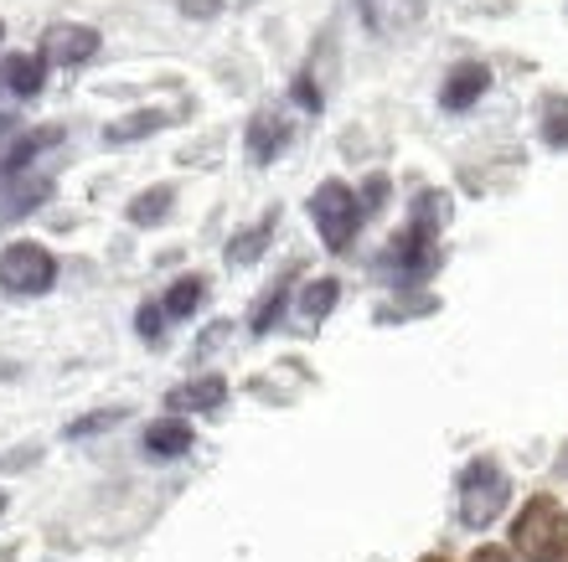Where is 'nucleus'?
Masks as SVG:
<instances>
[{
  "label": "nucleus",
  "mask_w": 568,
  "mask_h": 562,
  "mask_svg": "<svg viewBox=\"0 0 568 562\" xmlns=\"http://www.w3.org/2000/svg\"><path fill=\"white\" fill-rule=\"evenodd\" d=\"M511 552L523 562H568V511L554 495H532L511 521Z\"/></svg>",
  "instance_id": "f257e3e1"
},
{
  "label": "nucleus",
  "mask_w": 568,
  "mask_h": 562,
  "mask_svg": "<svg viewBox=\"0 0 568 562\" xmlns=\"http://www.w3.org/2000/svg\"><path fill=\"white\" fill-rule=\"evenodd\" d=\"M511 501V480L496 459H470L460 470V521L470 532H486Z\"/></svg>",
  "instance_id": "f03ea898"
},
{
  "label": "nucleus",
  "mask_w": 568,
  "mask_h": 562,
  "mask_svg": "<svg viewBox=\"0 0 568 562\" xmlns=\"http://www.w3.org/2000/svg\"><path fill=\"white\" fill-rule=\"evenodd\" d=\"M311 217H315V227H321V237H326V248L346 253L367 212H362V196L352 192L346 181H321L311 196Z\"/></svg>",
  "instance_id": "7ed1b4c3"
},
{
  "label": "nucleus",
  "mask_w": 568,
  "mask_h": 562,
  "mask_svg": "<svg viewBox=\"0 0 568 562\" xmlns=\"http://www.w3.org/2000/svg\"><path fill=\"white\" fill-rule=\"evenodd\" d=\"M58 279V258L42 248V243H11L0 253V284L11 295H42Z\"/></svg>",
  "instance_id": "20e7f679"
},
{
  "label": "nucleus",
  "mask_w": 568,
  "mask_h": 562,
  "mask_svg": "<svg viewBox=\"0 0 568 562\" xmlns=\"http://www.w3.org/2000/svg\"><path fill=\"white\" fill-rule=\"evenodd\" d=\"M383 268H393L404 284L429 279L434 268H439V243H434V233H429V227H419V223L398 227V233H393V243H388Z\"/></svg>",
  "instance_id": "39448f33"
},
{
  "label": "nucleus",
  "mask_w": 568,
  "mask_h": 562,
  "mask_svg": "<svg viewBox=\"0 0 568 562\" xmlns=\"http://www.w3.org/2000/svg\"><path fill=\"white\" fill-rule=\"evenodd\" d=\"M99 52V31L93 27H73V21H58L47 27L42 37V62H58V68H78Z\"/></svg>",
  "instance_id": "423d86ee"
},
{
  "label": "nucleus",
  "mask_w": 568,
  "mask_h": 562,
  "mask_svg": "<svg viewBox=\"0 0 568 562\" xmlns=\"http://www.w3.org/2000/svg\"><path fill=\"white\" fill-rule=\"evenodd\" d=\"M362 21L377 37H404L408 27L424 21V0H362Z\"/></svg>",
  "instance_id": "0eeeda50"
},
{
  "label": "nucleus",
  "mask_w": 568,
  "mask_h": 562,
  "mask_svg": "<svg viewBox=\"0 0 568 562\" xmlns=\"http://www.w3.org/2000/svg\"><path fill=\"white\" fill-rule=\"evenodd\" d=\"M486 89H491V68H486V62H460V68L445 78V89H439V104L460 114V109H470Z\"/></svg>",
  "instance_id": "6e6552de"
},
{
  "label": "nucleus",
  "mask_w": 568,
  "mask_h": 562,
  "mask_svg": "<svg viewBox=\"0 0 568 562\" xmlns=\"http://www.w3.org/2000/svg\"><path fill=\"white\" fill-rule=\"evenodd\" d=\"M243 140H248V155H254V161H274V155L290 145V119H280L274 109H258V114L248 119V134H243Z\"/></svg>",
  "instance_id": "1a4fd4ad"
},
{
  "label": "nucleus",
  "mask_w": 568,
  "mask_h": 562,
  "mask_svg": "<svg viewBox=\"0 0 568 562\" xmlns=\"http://www.w3.org/2000/svg\"><path fill=\"white\" fill-rule=\"evenodd\" d=\"M227 398V382L223 377H192L165 392V408H181V413H207V408H223Z\"/></svg>",
  "instance_id": "9d476101"
},
{
  "label": "nucleus",
  "mask_w": 568,
  "mask_h": 562,
  "mask_svg": "<svg viewBox=\"0 0 568 562\" xmlns=\"http://www.w3.org/2000/svg\"><path fill=\"white\" fill-rule=\"evenodd\" d=\"M192 423L186 418H155L145 429V454L150 459H176V454H186L192 449Z\"/></svg>",
  "instance_id": "9b49d317"
},
{
  "label": "nucleus",
  "mask_w": 568,
  "mask_h": 562,
  "mask_svg": "<svg viewBox=\"0 0 568 562\" xmlns=\"http://www.w3.org/2000/svg\"><path fill=\"white\" fill-rule=\"evenodd\" d=\"M0 78H6V89L16 99H31V93H42V78H47V62L37 52H11V58L0 62Z\"/></svg>",
  "instance_id": "f8f14e48"
},
{
  "label": "nucleus",
  "mask_w": 568,
  "mask_h": 562,
  "mask_svg": "<svg viewBox=\"0 0 568 562\" xmlns=\"http://www.w3.org/2000/svg\"><path fill=\"white\" fill-rule=\"evenodd\" d=\"M270 233H274V212L264 217V223H254L248 233H239L233 243H227V264L233 268H248V264H258V253H264V243H270Z\"/></svg>",
  "instance_id": "ddd939ff"
},
{
  "label": "nucleus",
  "mask_w": 568,
  "mask_h": 562,
  "mask_svg": "<svg viewBox=\"0 0 568 562\" xmlns=\"http://www.w3.org/2000/svg\"><path fill=\"white\" fill-rule=\"evenodd\" d=\"M202 299H207V279L186 274V279H176L171 289H165V305H161V310L171 315V320H186V315H192Z\"/></svg>",
  "instance_id": "4468645a"
},
{
  "label": "nucleus",
  "mask_w": 568,
  "mask_h": 562,
  "mask_svg": "<svg viewBox=\"0 0 568 562\" xmlns=\"http://www.w3.org/2000/svg\"><path fill=\"white\" fill-rule=\"evenodd\" d=\"M171 202H176V192H171V186H150V192H140L135 202H130V212H124V217H130L135 227H155L165 212H171Z\"/></svg>",
  "instance_id": "2eb2a0df"
},
{
  "label": "nucleus",
  "mask_w": 568,
  "mask_h": 562,
  "mask_svg": "<svg viewBox=\"0 0 568 562\" xmlns=\"http://www.w3.org/2000/svg\"><path fill=\"white\" fill-rule=\"evenodd\" d=\"M336 299H342V284L336 279H311L305 284V295H300V315H305V320H326L331 310H336Z\"/></svg>",
  "instance_id": "dca6fc26"
},
{
  "label": "nucleus",
  "mask_w": 568,
  "mask_h": 562,
  "mask_svg": "<svg viewBox=\"0 0 568 562\" xmlns=\"http://www.w3.org/2000/svg\"><path fill=\"white\" fill-rule=\"evenodd\" d=\"M58 140H62V130H31V134H21V140L11 145V155H6V165H0V171H6V176H16L21 165H31V155H42V150L58 145Z\"/></svg>",
  "instance_id": "f3484780"
},
{
  "label": "nucleus",
  "mask_w": 568,
  "mask_h": 562,
  "mask_svg": "<svg viewBox=\"0 0 568 562\" xmlns=\"http://www.w3.org/2000/svg\"><path fill=\"white\" fill-rule=\"evenodd\" d=\"M161 124H165L161 109H140V114H130V124H109L104 140H109V145H130V140H140V134L161 130Z\"/></svg>",
  "instance_id": "a211bd4d"
},
{
  "label": "nucleus",
  "mask_w": 568,
  "mask_h": 562,
  "mask_svg": "<svg viewBox=\"0 0 568 562\" xmlns=\"http://www.w3.org/2000/svg\"><path fill=\"white\" fill-rule=\"evenodd\" d=\"M542 140L554 150H568V99H548V109H542Z\"/></svg>",
  "instance_id": "6ab92c4d"
},
{
  "label": "nucleus",
  "mask_w": 568,
  "mask_h": 562,
  "mask_svg": "<svg viewBox=\"0 0 568 562\" xmlns=\"http://www.w3.org/2000/svg\"><path fill=\"white\" fill-rule=\"evenodd\" d=\"M284 299H290V295H284V284H274L270 295H264V305H258V310H254V320H248V326H254V336H270V330L280 326Z\"/></svg>",
  "instance_id": "aec40b11"
},
{
  "label": "nucleus",
  "mask_w": 568,
  "mask_h": 562,
  "mask_svg": "<svg viewBox=\"0 0 568 562\" xmlns=\"http://www.w3.org/2000/svg\"><path fill=\"white\" fill-rule=\"evenodd\" d=\"M130 413V408H104V413H89V418H73V423H68V439H89V433H104L109 423H120V418Z\"/></svg>",
  "instance_id": "412c9836"
},
{
  "label": "nucleus",
  "mask_w": 568,
  "mask_h": 562,
  "mask_svg": "<svg viewBox=\"0 0 568 562\" xmlns=\"http://www.w3.org/2000/svg\"><path fill=\"white\" fill-rule=\"evenodd\" d=\"M383 196H388V176H373L367 181V192H362V212H377L383 207Z\"/></svg>",
  "instance_id": "4be33fe9"
},
{
  "label": "nucleus",
  "mask_w": 568,
  "mask_h": 562,
  "mask_svg": "<svg viewBox=\"0 0 568 562\" xmlns=\"http://www.w3.org/2000/svg\"><path fill=\"white\" fill-rule=\"evenodd\" d=\"M161 305H140V336H145V340H155V336H161Z\"/></svg>",
  "instance_id": "5701e85b"
},
{
  "label": "nucleus",
  "mask_w": 568,
  "mask_h": 562,
  "mask_svg": "<svg viewBox=\"0 0 568 562\" xmlns=\"http://www.w3.org/2000/svg\"><path fill=\"white\" fill-rule=\"evenodd\" d=\"M295 93H300V104H305V109H321V93H315V83H311V78H300V83H295Z\"/></svg>",
  "instance_id": "b1692460"
},
{
  "label": "nucleus",
  "mask_w": 568,
  "mask_h": 562,
  "mask_svg": "<svg viewBox=\"0 0 568 562\" xmlns=\"http://www.w3.org/2000/svg\"><path fill=\"white\" fill-rule=\"evenodd\" d=\"M476 562H507V552H496V548H480Z\"/></svg>",
  "instance_id": "393cba45"
},
{
  "label": "nucleus",
  "mask_w": 568,
  "mask_h": 562,
  "mask_svg": "<svg viewBox=\"0 0 568 562\" xmlns=\"http://www.w3.org/2000/svg\"><path fill=\"white\" fill-rule=\"evenodd\" d=\"M424 562H449V558H439V552H429V558H424Z\"/></svg>",
  "instance_id": "a878e982"
},
{
  "label": "nucleus",
  "mask_w": 568,
  "mask_h": 562,
  "mask_svg": "<svg viewBox=\"0 0 568 562\" xmlns=\"http://www.w3.org/2000/svg\"><path fill=\"white\" fill-rule=\"evenodd\" d=\"M0 511H6V490H0Z\"/></svg>",
  "instance_id": "bb28decb"
},
{
  "label": "nucleus",
  "mask_w": 568,
  "mask_h": 562,
  "mask_svg": "<svg viewBox=\"0 0 568 562\" xmlns=\"http://www.w3.org/2000/svg\"><path fill=\"white\" fill-rule=\"evenodd\" d=\"M0 37H6V21H0Z\"/></svg>",
  "instance_id": "cd10ccee"
}]
</instances>
